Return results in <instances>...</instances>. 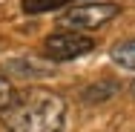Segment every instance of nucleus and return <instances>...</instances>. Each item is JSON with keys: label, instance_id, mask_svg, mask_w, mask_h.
Here are the masks:
<instances>
[{"label": "nucleus", "instance_id": "f257e3e1", "mask_svg": "<svg viewBox=\"0 0 135 132\" xmlns=\"http://www.w3.org/2000/svg\"><path fill=\"white\" fill-rule=\"evenodd\" d=\"M63 121L66 104L49 89L17 92L15 104L3 109V124L9 132H63Z\"/></svg>", "mask_w": 135, "mask_h": 132}, {"label": "nucleus", "instance_id": "f03ea898", "mask_svg": "<svg viewBox=\"0 0 135 132\" xmlns=\"http://www.w3.org/2000/svg\"><path fill=\"white\" fill-rule=\"evenodd\" d=\"M118 12H121V6H115V3H98V0H89V3H72V6L60 14V26L92 32V29H101L104 23H109Z\"/></svg>", "mask_w": 135, "mask_h": 132}, {"label": "nucleus", "instance_id": "7ed1b4c3", "mask_svg": "<svg viewBox=\"0 0 135 132\" xmlns=\"http://www.w3.org/2000/svg\"><path fill=\"white\" fill-rule=\"evenodd\" d=\"M43 49L49 55V60H75V57H83L86 52L95 49V40L89 35H81V32H55L46 37Z\"/></svg>", "mask_w": 135, "mask_h": 132}, {"label": "nucleus", "instance_id": "20e7f679", "mask_svg": "<svg viewBox=\"0 0 135 132\" xmlns=\"http://www.w3.org/2000/svg\"><path fill=\"white\" fill-rule=\"evenodd\" d=\"M6 69H9L12 75H17V78H46V75L52 72L49 63L35 60V57H17V60H9Z\"/></svg>", "mask_w": 135, "mask_h": 132}, {"label": "nucleus", "instance_id": "39448f33", "mask_svg": "<svg viewBox=\"0 0 135 132\" xmlns=\"http://www.w3.org/2000/svg\"><path fill=\"white\" fill-rule=\"evenodd\" d=\"M109 55H112V60H115L118 66H124V69H135V37H132V40H121V43H115Z\"/></svg>", "mask_w": 135, "mask_h": 132}, {"label": "nucleus", "instance_id": "423d86ee", "mask_svg": "<svg viewBox=\"0 0 135 132\" xmlns=\"http://www.w3.org/2000/svg\"><path fill=\"white\" fill-rule=\"evenodd\" d=\"M72 3H78V0H23V12L40 14V12H52L60 6H72Z\"/></svg>", "mask_w": 135, "mask_h": 132}, {"label": "nucleus", "instance_id": "0eeeda50", "mask_svg": "<svg viewBox=\"0 0 135 132\" xmlns=\"http://www.w3.org/2000/svg\"><path fill=\"white\" fill-rule=\"evenodd\" d=\"M15 98H17L15 86H12L6 78H0V112H3V109H9V106L15 104Z\"/></svg>", "mask_w": 135, "mask_h": 132}, {"label": "nucleus", "instance_id": "6e6552de", "mask_svg": "<svg viewBox=\"0 0 135 132\" xmlns=\"http://www.w3.org/2000/svg\"><path fill=\"white\" fill-rule=\"evenodd\" d=\"M112 92H115V86L109 83V86H95V89H89L83 98H86V101H92V95H104V101H107V95H112Z\"/></svg>", "mask_w": 135, "mask_h": 132}, {"label": "nucleus", "instance_id": "1a4fd4ad", "mask_svg": "<svg viewBox=\"0 0 135 132\" xmlns=\"http://www.w3.org/2000/svg\"><path fill=\"white\" fill-rule=\"evenodd\" d=\"M129 89H132V95H135V80H132V86H129Z\"/></svg>", "mask_w": 135, "mask_h": 132}]
</instances>
